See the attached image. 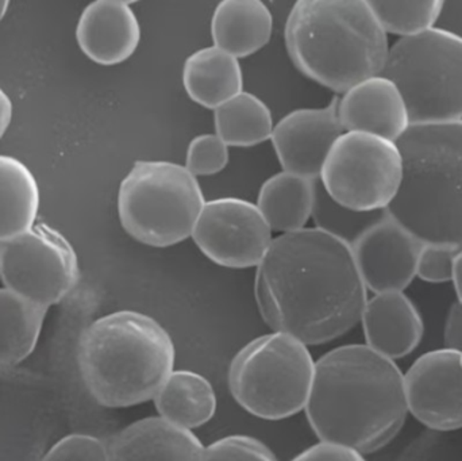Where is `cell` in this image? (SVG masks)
<instances>
[{
  "label": "cell",
  "instance_id": "6da1fadb",
  "mask_svg": "<svg viewBox=\"0 0 462 461\" xmlns=\"http://www.w3.org/2000/svg\"><path fill=\"white\" fill-rule=\"evenodd\" d=\"M368 289L349 243L319 227L282 233L257 265L255 302L274 332L330 343L361 321Z\"/></svg>",
  "mask_w": 462,
  "mask_h": 461
},
{
  "label": "cell",
  "instance_id": "7a4b0ae2",
  "mask_svg": "<svg viewBox=\"0 0 462 461\" xmlns=\"http://www.w3.org/2000/svg\"><path fill=\"white\" fill-rule=\"evenodd\" d=\"M407 413L403 373L371 346H341L315 363L306 414L319 440L374 454L398 436Z\"/></svg>",
  "mask_w": 462,
  "mask_h": 461
},
{
  "label": "cell",
  "instance_id": "3957f363",
  "mask_svg": "<svg viewBox=\"0 0 462 461\" xmlns=\"http://www.w3.org/2000/svg\"><path fill=\"white\" fill-rule=\"evenodd\" d=\"M387 32L365 0H296L284 37L304 76L344 94L382 75L390 51Z\"/></svg>",
  "mask_w": 462,
  "mask_h": 461
},
{
  "label": "cell",
  "instance_id": "277c9868",
  "mask_svg": "<svg viewBox=\"0 0 462 461\" xmlns=\"http://www.w3.org/2000/svg\"><path fill=\"white\" fill-rule=\"evenodd\" d=\"M396 143L403 175L384 213L422 244L462 248V119L411 124Z\"/></svg>",
  "mask_w": 462,
  "mask_h": 461
},
{
  "label": "cell",
  "instance_id": "5b68a950",
  "mask_svg": "<svg viewBox=\"0 0 462 461\" xmlns=\"http://www.w3.org/2000/svg\"><path fill=\"white\" fill-rule=\"evenodd\" d=\"M175 357L170 333L138 311L107 314L88 325L79 340L81 379L105 408L154 400L175 367Z\"/></svg>",
  "mask_w": 462,
  "mask_h": 461
},
{
  "label": "cell",
  "instance_id": "8992f818",
  "mask_svg": "<svg viewBox=\"0 0 462 461\" xmlns=\"http://www.w3.org/2000/svg\"><path fill=\"white\" fill-rule=\"evenodd\" d=\"M205 195L186 165L135 161L118 192V214L138 243L167 248L191 237Z\"/></svg>",
  "mask_w": 462,
  "mask_h": 461
},
{
  "label": "cell",
  "instance_id": "52a82bcc",
  "mask_svg": "<svg viewBox=\"0 0 462 461\" xmlns=\"http://www.w3.org/2000/svg\"><path fill=\"white\" fill-rule=\"evenodd\" d=\"M383 75L401 89L411 124L462 119L461 35L434 26L402 35Z\"/></svg>",
  "mask_w": 462,
  "mask_h": 461
},
{
  "label": "cell",
  "instance_id": "ba28073f",
  "mask_svg": "<svg viewBox=\"0 0 462 461\" xmlns=\"http://www.w3.org/2000/svg\"><path fill=\"white\" fill-rule=\"evenodd\" d=\"M315 363L307 346L288 333L250 341L234 357L229 389L247 413L279 421L306 409Z\"/></svg>",
  "mask_w": 462,
  "mask_h": 461
},
{
  "label": "cell",
  "instance_id": "9c48e42d",
  "mask_svg": "<svg viewBox=\"0 0 462 461\" xmlns=\"http://www.w3.org/2000/svg\"><path fill=\"white\" fill-rule=\"evenodd\" d=\"M403 159L396 141L366 132L342 133L328 151L320 183L350 210H385L401 186Z\"/></svg>",
  "mask_w": 462,
  "mask_h": 461
},
{
  "label": "cell",
  "instance_id": "30bf717a",
  "mask_svg": "<svg viewBox=\"0 0 462 461\" xmlns=\"http://www.w3.org/2000/svg\"><path fill=\"white\" fill-rule=\"evenodd\" d=\"M78 254L53 227L34 225L0 243V279L5 287L35 305L61 302L79 281Z\"/></svg>",
  "mask_w": 462,
  "mask_h": 461
},
{
  "label": "cell",
  "instance_id": "8fae6325",
  "mask_svg": "<svg viewBox=\"0 0 462 461\" xmlns=\"http://www.w3.org/2000/svg\"><path fill=\"white\" fill-rule=\"evenodd\" d=\"M191 237L211 262L234 270L257 267L273 240L258 206L239 198L206 202Z\"/></svg>",
  "mask_w": 462,
  "mask_h": 461
},
{
  "label": "cell",
  "instance_id": "7c38bea8",
  "mask_svg": "<svg viewBox=\"0 0 462 461\" xmlns=\"http://www.w3.org/2000/svg\"><path fill=\"white\" fill-rule=\"evenodd\" d=\"M410 413L434 430L462 428V364L457 349L428 352L404 375Z\"/></svg>",
  "mask_w": 462,
  "mask_h": 461
},
{
  "label": "cell",
  "instance_id": "4fadbf2b",
  "mask_svg": "<svg viewBox=\"0 0 462 461\" xmlns=\"http://www.w3.org/2000/svg\"><path fill=\"white\" fill-rule=\"evenodd\" d=\"M350 246L364 284L377 294L404 291L412 283L423 244L384 213Z\"/></svg>",
  "mask_w": 462,
  "mask_h": 461
},
{
  "label": "cell",
  "instance_id": "5bb4252c",
  "mask_svg": "<svg viewBox=\"0 0 462 461\" xmlns=\"http://www.w3.org/2000/svg\"><path fill=\"white\" fill-rule=\"evenodd\" d=\"M344 132L334 99L328 107L291 111L274 124L271 140L282 170L315 180L334 141Z\"/></svg>",
  "mask_w": 462,
  "mask_h": 461
},
{
  "label": "cell",
  "instance_id": "9a60e30c",
  "mask_svg": "<svg viewBox=\"0 0 462 461\" xmlns=\"http://www.w3.org/2000/svg\"><path fill=\"white\" fill-rule=\"evenodd\" d=\"M337 111L346 132L372 133L393 141H398L411 124L401 89L383 73L346 89L337 99Z\"/></svg>",
  "mask_w": 462,
  "mask_h": 461
},
{
  "label": "cell",
  "instance_id": "2e32d148",
  "mask_svg": "<svg viewBox=\"0 0 462 461\" xmlns=\"http://www.w3.org/2000/svg\"><path fill=\"white\" fill-rule=\"evenodd\" d=\"M76 40L81 51L97 64H121L140 45V22L127 3L94 0L81 13Z\"/></svg>",
  "mask_w": 462,
  "mask_h": 461
},
{
  "label": "cell",
  "instance_id": "e0dca14e",
  "mask_svg": "<svg viewBox=\"0 0 462 461\" xmlns=\"http://www.w3.org/2000/svg\"><path fill=\"white\" fill-rule=\"evenodd\" d=\"M361 322L366 346L388 359H403L422 341V316L403 291L374 294L366 300Z\"/></svg>",
  "mask_w": 462,
  "mask_h": 461
},
{
  "label": "cell",
  "instance_id": "ac0fdd59",
  "mask_svg": "<svg viewBox=\"0 0 462 461\" xmlns=\"http://www.w3.org/2000/svg\"><path fill=\"white\" fill-rule=\"evenodd\" d=\"M108 456L114 461L203 459L202 441L191 429L164 417L140 420L107 443Z\"/></svg>",
  "mask_w": 462,
  "mask_h": 461
},
{
  "label": "cell",
  "instance_id": "d6986e66",
  "mask_svg": "<svg viewBox=\"0 0 462 461\" xmlns=\"http://www.w3.org/2000/svg\"><path fill=\"white\" fill-rule=\"evenodd\" d=\"M272 30L273 16L263 0H221L211 19L214 45L238 59L263 49Z\"/></svg>",
  "mask_w": 462,
  "mask_h": 461
},
{
  "label": "cell",
  "instance_id": "ffe728a7",
  "mask_svg": "<svg viewBox=\"0 0 462 461\" xmlns=\"http://www.w3.org/2000/svg\"><path fill=\"white\" fill-rule=\"evenodd\" d=\"M183 83L195 103L216 110L244 91V73L238 57L218 46H208L184 62Z\"/></svg>",
  "mask_w": 462,
  "mask_h": 461
},
{
  "label": "cell",
  "instance_id": "44dd1931",
  "mask_svg": "<svg viewBox=\"0 0 462 461\" xmlns=\"http://www.w3.org/2000/svg\"><path fill=\"white\" fill-rule=\"evenodd\" d=\"M317 180L282 171L263 181L257 206L272 230L288 233L306 226L312 216Z\"/></svg>",
  "mask_w": 462,
  "mask_h": 461
},
{
  "label": "cell",
  "instance_id": "7402d4cb",
  "mask_svg": "<svg viewBox=\"0 0 462 461\" xmlns=\"http://www.w3.org/2000/svg\"><path fill=\"white\" fill-rule=\"evenodd\" d=\"M160 416L187 429L208 424L217 411L210 382L192 371H172L154 397Z\"/></svg>",
  "mask_w": 462,
  "mask_h": 461
},
{
  "label": "cell",
  "instance_id": "603a6c76",
  "mask_svg": "<svg viewBox=\"0 0 462 461\" xmlns=\"http://www.w3.org/2000/svg\"><path fill=\"white\" fill-rule=\"evenodd\" d=\"M40 189L32 171L15 157L0 154V243L34 226Z\"/></svg>",
  "mask_w": 462,
  "mask_h": 461
},
{
  "label": "cell",
  "instance_id": "cb8c5ba5",
  "mask_svg": "<svg viewBox=\"0 0 462 461\" xmlns=\"http://www.w3.org/2000/svg\"><path fill=\"white\" fill-rule=\"evenodd\" d=\"M46 310L7 287L0 289V371L16 367L32 354Z\"/></svg>",
  "mask_w": 462,
  "mask_h": 461
},
{
  "label": "cell",
  "instance_id": "d4e9b609",
  "mask_svg": "<svg viewBox=\"0 0 462 461\" xmlns=\"http://www.w3.org/2000/svg\"><path fill=\"white\" fill-rule=\"evenodd\" d=\"M217 134L229 146L247 148L269 140L273 132V118L263 100L250 92L241 91L216 108Z\"/></svg>",
  "mask_w": 462,
  "mask_h": 461
},
{
  "label": "cell",
  "instance_id": "484cf974",
  "mask_svg": "<svg viewBox=\"0 0 462 461\" xmlns=\"http://www.w3.org/2000/svg\"><path fill=\"white\" fill-rule=\"evenodd\" d=\"M388 32L412 34L433 27L447 0H365Z\"/></svg>",
  "mask_w": 462,
  "mask_h": 461
},
{
  "label": "cell",
  "instance_id": "4316f807",
  "mask_svg": "<svg viewBox=\"0 0 462 461\" xmlns=\"http://www.w3.org/2000/svg\"><path fill=\"white\" fill-rule=\"evenodd\" d=\"M361 211L350 210L337 203L323 189L322 183H315L314 207H312V218L315 225L325 232L331 233L337 237L342 238L346 243L352 244L355 238L365 229L372 222L366 217L369 214Z\"/></svg>",
  "mask_w": 462,
  "mask_h": 461
},
{
  "label": "cell",
  "instance_id": "83f0119b",
  "mask_svg": "<svg viewBox=\"0 0 462 461\" xmlns=\"http://www.w3.org/2000/svg\"><path fill=\"white\" fill-rule=\"evenodd\" d=\"M229 145L218 134L195 137L187 149L186 167L195 176H213L226 168Z\"/></svg>",
  "mask_w": 462,
  "mask_h": 461
},
{
  "label": "cell",
  "instance_id": "f1b7e54d",
  "mask_svg": "<svg viewBox=\"0 0 462 461\" xmlns=\"http://www.w3.org/2000/svg\"><path fill=\"white\" fill-rule=\"evenodd\" d=\"M205 461H273L276 455L257 438L249 436H229L211 444L203 451Z\"/></svg>",
  "mask_w": 462,
  "mask_h": 461
},
{
  "label": "cell",
  "instance_id": "f546056e",
  "mask_svg": "<svg viewBox=\"0 0 462 461\" xmlns=\"http://www.w3.org/2000/svg\"><path fill=\"white\" fill-rule=\"evenodd\" d=\"M45 460H110L105 441L89 435H70L49 449Z\"/></svg>",
  "mask_w": 462,
  "mask_h": 461
},
{
  "label": "cell",
  "instance_id": "4dcf8cb0",
  "mask_svg": "<svg viewBox=\"0 0 462 461\" xmlns=\"http://www.w3.org/2000/svg\"><path fill=\"white\" fill-rule=\"evenodd\" d=\"M460 248L423 244L418 259L417 276L429 283L452 281L456 254Z\"/></svg>",
  "mask_w": 462,
  "mask_h": 461
},
{
  "label": "cell",
  "instance_id": "1f68e13d",
  "mask_svg": "<svg viewBox=\"0 0 462 461\" xmlns=\"http://www.w3.org/2000/svg\"><path fill=\"white\" fill-rule=\"evenodd\" d=\"M298 461H361L364 460L363 454L356 451L352 447L345 446L334 441L320 440L317 446L310 447L306 451L301 452L295 457Z\"/></svg>",
  "mask_w": 462,
  "mask_h": 461
},
{
  "label": "cell",
  "instance_id": "d6a6232c",
  "mask_svg": "<svg viewBox=\"0 0 462 461\" xmlns=\"http://www.w3.org/2000/svg\"><path fill=\"white\" fill-rule=\"evenodd\" d=\"M445 346L447 348L462 349V305L455 303L448 316L447 327H445Z\"/></svg>",
  "mask_w": 462,
  "mask_h": 461
},
{
  "label": "cell",
  "instance_id": "836d02e7",
  "mask_svg": "<svg viewBox=\"0 0 462 461\" xmlns=\"http://www.w3.org/2000/svg\"><path fill=\"white\" fill-rule=\"evenodd\" d=\"M13 119V102L10 97L0 88V138L7 132Z\"/></svg>",
  "mask_w": 462,
  "mask_h": 461
},
{
  "label": "cell",
  "instance_id": "e575fe53",
  "mask_svg": "<svg viewBox=\"0 0 462 461\" xmlns=\"http://www.w3.org/2000/svg\"><path fill=\"white\" fill-rule=\"evenodd\" d=\"M453 284H455L456 292H457L458 302L462 305V248L458 249L453 264Z\"/></svg>",
  "mask_w": 462,
  "mask_h": 461
},
{
  "label": "cell",
  "instance_id": "d590c367",
  "mask_svg": "<svg viewBox=\"0 0 462 461\" xmlns=\"http://www.w3.org/2000/svg\"><path fill=\"white\" fill-rule=\"evenodd\" d=\"M8 5H10V0H0V21L5 18V13H7Z\"/></svg>",
  "mask_w": 462,
  "mask_h": 461
},
{
  "label": "cell",
  "instance_id": "8d00e7d4",
  "mask_svg": "<svg viewBox=\"0 0 462 461\" xmlns=\"http://www.w3.org/2000/svg\"><path fill=\"white\" fill-rule=\"evenodd\" d=\"M118 2L127 3V5H132V3L140 2V0H118Z\"/></svg>",
  "mask_w": 462,
  "mask_h": 461
},
{
  "label": "cell",
  "instance_id": "74e56055",
  "mask_svg": "<svg viewBox=\"0 0 462 461\" xmlns=\"http://www.w3.org/2000/svg\"><path fill=\"white\" fill-rule=\"evenodd\" d=\"M460 354H461V364H462V349L460 351Z\"/></svg>",
  "mask_w": 462,
  "mask_h": 461
}]
</instances>
